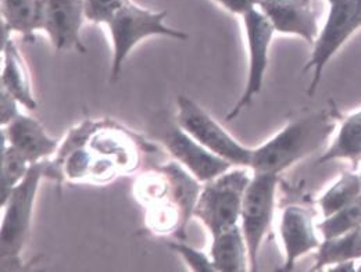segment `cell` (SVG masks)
I'll return each mask as SVG.
<instances>
[{
    "label": "cell",
    "mask_w": 361,
    "mask_h": 272,
    "mask_svg": "<svg viewBox=\"0 0 361 272\" xmlns=\"http://www.w3.org/2000/svg\"><path fill=\"white\" fill-rule=\"evenodd\" d=\"M156 150L140 135L114 120H84L44 160L45 180L104 185L139 170L143 154Z\"/></svg>",
    "instance_id": "cell-1"
},
{
    "label": "cell",
    "mask_w": 361,
    "mask_h": 272,
    "mask_svg": "<svg viewBox=\"0 0 361 272\" xmlns=\"http://www.w3.org/2000/svg\"><path fill=\"white\" fill-rule=\"evenodd\" d=\"M203 183L177 160L157 164L140 174L134 194L145 209V224L159 236H186V225L193 217Z\"/></svg>",
    "instance_id": "cell-2"
},
{
    "label": "cell",
    "mask_w": 361,
    "mask_h": 272,
    "mask_svg": "<svg viewBox=\"0 0 361 272\" xmlns=\"http://www.w3.org/2000/svg\"><path fill=\"white\" fill-rule=\"evenodd\" d=\"M334 111L319 110L286 124L276 135L255 147L250 163L253 173L282 174L302 159L313 154L336 130Z\"/></svg>",
    "instance_id": "cell-3"
},
{
    "label": "cell",
    "mask_w": 361,
    "mask_h": 272,
    "mask_svg": "<svg viewBox=\"0 0 361 272\" xmlns=\"http://www.w3.org/2000/svg\"><path fill=\"white\" fill-rule=\"evenodd\" d=\"M167 11H153L133 0H127L104 24L109 30L113 45V63L110 78L118 80L123 66L139 42L150 37H167L186 41L188 34L166 24Z\"/></svg>",
    "instance_id": "cell-4"
},
{
    "label": "cell",
    "mask_w": 361,
    "mask_h": 272,
    "mask_svg": "<svg viewBox=\"0 0 361 272\" xmlns=\"http://www.w3.org/2000/svg\"><path fill=\"white\" fill-rule=\"evenodd\" d=\"M249 167H232L224 174L203 183L193 217L216 236L239 224L245 190L252 174Z\"/></svg>",
    "instance_id": "cell-5"
},
{
    "label": "cell",
    "mask_w": 361,
    "mask_h": 272,
    "mask_svg": "<svg viewBox=\"0 0 361 272\" xmlns=\"http://www.w3.org/2000/svg\"><path fill=\"white\" fill-rule=\"evenodd\" d=\"M44 180V161L32 164L24 180L10 192L6 202L1 203V261H18L30 235L38 189Z\"/></svg>",
    "instance_id": "cell-6"
},
{
    "label": "cell",
    "mask_w": 361,
    "mask_h": 272,
    "mask_svg": "<svg viewBox=\"0 0 361 272\" xmlns=\"http://www.w3.org/2000/svg\"><path fill=\"white\" fill-rule=\"evenodd\" d=\"M176 118L182 130L233 167H250L255 149L238 142L190 97L183 94L177 97Z\"/></svg>",
    "instance_id": "cell-7"
},
{
    "label": "cell",
    "mask_w": 361,
    "mask_h": 272,
    "mask_svg": "<svg viewBox=\"0 0 361 272\" xmlns=\"http://www.w3.org/2000/svg\"><path fill=\"white\" fill-rule=\"evenodd\" d=\"M328 3L326 21L313 44L312 57L305 66V71L313 70L309 94L316 93L331 58L361 28V0H328Z\"/></svg>",
    "instance_id": "cell-8"
},
{
    "label": "cell",
    "mask_w": 361,
    "mask_h": 272,
    "mask_svg": "<svg viewBox=\"0 0 361 272\" xmlns=\"http://www.w3.org/2000/svg\"><path fill=\"white\" fill-rule=\"evenodd\" d=\"M278 177L269 173H253L243 194L239 225L249 249L250 271H257L259 252L274 218Z\"/></svg>",
    "instance_id": "cell-9"
},
{
    "label": "cell",
    "mask_w": 361,
    "mask_h": 272,
    "mask_svg": "<svg viewBox=\"0 0 361 272\" xmlns=\"http://www.w3.org/2000/svg\"><path fill=\"white\" fill-rule=\"evenodd\" d=\"M242 23L249 53L247 80L242 96L226 116V120L236 118L263 89L269 67V51L275 34L269 18L257 7L245 13L242 16Z\"/></svg>",
    "instance_id": "cell-10"
},
{
    "label": "cell",
    "mask_w": 361,
    "mask_h": 272,
    "mask_svg": "<svg viewBox=\"0 0 361 272\" xmlns=\"http://www.w3.org/2000/svg\"><path fill=\"white\" fill-rule=\"evenodd\" d=\"M160 132V142L166 150L202 183L217 178L233 167L182 130L177 121L163 127Z\"/></svg>",
    "instance_id": "cell-11"
},
{
    "label": "cell",
    "mask_w": 361,
    "mask_h": 272,
    "mask_svg": "<svg viewBox=\"0 0 361 272\" xmlns=\"http://www.w3.org/2000/svg\"><path fill=\"white\" fill-rule=\"evenodd\" d=\"M42 31L56 50L85 53L81 38L85 16V0H41Z\"/></svg>",
    "instance_id": "cell-12"
},
{
    "label": "cell",
    "mask_w": 361,
    "mask_h": 272,
    "mask_svg": "<svg viewBox=\"0 0 361 272\" xmlns=\"http://www.w3.org/2000/svg\"><path fill=\"white\" fill-rule=\"evenodd\" d=\"M275 32L295 35L313 46L319 34L313 0H257Z\"/></svg>",
    "instance_id": "cell-13"
},
{
    "label": "cell",
    "mask_w": 361,
    "mask_h": 272,
    "mask_svg": "<svg viewBox=\"0 0 361 272\" xmlns=\"http://www.w3.org/2000/svg\"><path fill=\"white\" fill-rule=\"evenodd\" d=\"M279 235L285 253L282 271H292L299 259L317 250L321 245L313 214L302 206H288L283 209L279 221Z\"/></svg>",
    "instance_id": "cell-14"
},
{
    "label": "cell",
    "mask_w": 361,
    "mask_h": 272,
    "mask_svg": "<svg viewBox=\"0 0 361 272\" xmlns=\"http://www.w3.org/2000/svg\"><path fill=\"white\" fill-rule=\"evenodd\" d=\"M0 137L25 157L30 164L53 157L60 146L57 139L46 134L44 125L38 120L23 113L7 125H1Z\"/></svg>",
    "instance_id": "cell-15"
},
{
    "label": "cell",
    "mask_w": 361,
    "mask_h": 272,
    "mask_svg": "<svg viewBox=\"0 0 361 272\" xmlns=\"http://www.w3.org/2000/svg\"><path fill=\"white\" fill-rule=\"evenodd\" d=\"M0 88L8 92L27 110L37 109V100L32 93V85L27 63L18 46L10 38L1 45V75Z\"/></svg>",
    "instance_id": "cell-16"
},
{
    "label": "cell",
    "mask_w": 361,
    "mask_h": 272,
    "mask_svg": "<svg viewBox=\"0 0 361 272\" xmlns=\"http://www.w3.org/2000/svg\"><path fill=\"white\" fill-rule=\"evenodd\" d=\"M209 254L217 272L250 271L249 249L239 224L213 236Z\"/></svg>",
    "instance_id": "cell-17"
},
{
    "label": "cell",
    "mask_w": 361,
    "mask_h": 272,
    "mask_svg": "<svg viewBox=\"0 0 361 272\" xmlns=\"http://www.w3.org/2000/svg\"><path fill=\"white\" fill-rule=\"evenodd\" d=\"M1 23L25 42H35V34L42 31L41 0H0Z\"/></svg>",
    "instance_id": "cell-18"
},
{
    "label": "cell",
    "mask_w": 361,
    "mask_h": 272,
    "mask_svg": "<svg viewBox=\"0 0 361 272\" xmlns=\"http://www.w3.org/2000/svg\"><path fill=\"white\" fill-rule=\"evenodd\" d=\"M334 160H348L353 170L359 168L361 163V110L342 121L335 140L328 150L318 157L316 166Z\"/></svg>",
    "instance_id": "cell-19"
},
{
    "label": "cell",
    "mask_w": 361,
    "mask_h": 272,
    "mask_svg": "<svg viewBox=\"0 0 361 272\" xmlns=\"http://www.w3.org/2000/svg\"><path fill=\"white\" fill-rule=\"evenodd\" d=\"M361 259V225L334 239H325L317 249L316 263L312 271H321L326 266Z\"/></svg>",
    "instance_id": "cell-20"
},
{
    "label": "cell",
    "mask_w": 361,
    "mask_h": 272,
    "mask_svg": "<svg viewBox=\"0 0 361 272\" xmlns=\"http://www.w3.org/2000/svg\"><path fill=\"white\" fill-rule=\"evenodd\" d=\"M361 196V175L355 173H343L319 199L318 206L324 217L349 206Z\"/></svg>",
    "instance_id": "cell-21"
},
{
    "label": "cell",
    "mask_w": 361,
    "mask_h": 272,
    "mask_svg": "<svg viewBox=\"0 0 361 272\" xmlns=\"http://www.w3.org/2000/svg\"><path fill=\"white\" fill-rule=\"evenodd\" d=\"M1 139V137H0ZM25 157H23L16 149H13L4 139L0 144V199L6 202L10 192L24 180L30 167Z\"/></svg>",
    "instance_id": "cell-22"
},
{
    "label": "cell",
    "mask_w": 361,
    "mask_h": 272,
    "mask_svg": "<svg viewBox=\"0 0 361 272\" xmlns=\"http://www.w3.org/2000/svg\"><path fill=\"white\" fill-rule=\"evenodd\" d=\"M359 225H361V196L332 216L324 217V221L317 224V229L325 240L339 237Z\"/></svg>",
    "instance_id": "cell-23"
},
{
    "label": "cell",
    "mask_w": 361,
    "mask_h": 272,
    "mask_svg": "<svg viewBox=\"0 0 361 272\" xmlns=\"http://www.w3.org/2000/svg\"><path fill=\"white\" fill-rule=\"evenodd\" d=\"M169 246L177 253L180 254V259L185 261V264L192 270L196 272H217L213 261L210 259V254H206L200 250H196L193 247H190L189 245L183 243V242H171L169 243Z\"/></svg>",
    "instance_id": "cell-24"
},
{
    "label": "cell",
    "mask_w": 361,
    "mask_h": 272,
    "mask_svg": "<svg viewBox=\"0 0 361 272\" xmlns=\"http://www.w3.org/2000/svg\"><path fill=\"white\" fill-rule=\"evenodd\" d=\"M127 0H85V16L93 24H106L107 20Z\"/></svg>",
    "instance_id": "cell-25"
},
{
    "label": "cell",
    "mask_w": 361,
    "mask_h": 272,
    "mask_svg": "<svg viewBox=\"0 0 361 272\" xmlns=\"http://www.w3.org/2000/svg\"><path fill=\"white\" fill-rule=\"evenodd\" d=\"M20 103L3 88H0V124L7 125L10 121H13L21 111Z\"/></svg>",
    "instance_id": "cell-26"
},
{
    "label": "cell",
    "mask_w": 361,
    "mask_h": 272,
    "mask_svg": "<svg viewBox=\"0 0 361 272\" xmlns=\"http://www.w3.org/2000/svg\"><path fill=\"white\" fill-rule=\"evenodd\" d=\"M220 6H223L226 11L236 14V16H243L245 13L250 11L252 8L257 7V0H216Z\"/></svg>",
    "instance_id": "cell-27"
},
{
    "label": "cell",
    "mask_w": 361,
    "mask_h": 272,
    "mask_svg": "<svg viewBox=\"0 0 361 272\" xmlns=\"http://www.w3.org/2000/svg\"><path fill=\"white\" fill-rule=\"evenodd\" d=\"M355 260H349V261H342V263H338L335 264L334 268H329V271L332 272H355L357 271L355 268Z\"/></svg>",
    "instance_id": "cell-28"
},
{
    "label": "cell",
    "mask_w": 361,
    "mask_h": 272,
    "mask_svg": "<svg viewBox=\"0 0 361 272\" xmlns=\"http://www.w3.org/2000/svg\"><path fill=\"white\" fill-rule=\"evenodd\" d=\"M357 271L361 272V266L359 267V268H357Z\"/></svg>",
    "instance_id": "cell-29"
},
{
    "label": "cell",
    "mask_w": 361,
    "mask_h": 272,
    "mask_svg": "<svg viewBox=\"0 0 361 272\" xmlns=\"http://www.w3.org/2000/svg\"><path fill=\"white\" fill-rule=\"evenodd\" d=\"M360 175H361V174H360Z\"/></svg>",
    "instance_id": "cell-30"
}]
</instances>
